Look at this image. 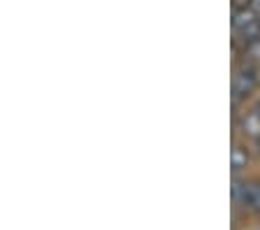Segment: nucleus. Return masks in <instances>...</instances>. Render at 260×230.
Wrapping results in <instances>:
<instances>
[{"mask_svg":"<svg viewBox=\"0 0 260 230\" xmlns=\"http://www.w3.org/2000/svg\"><path fill=\"white\" fill-rule=\"evenodd\" d=\"M260 88V65L258 63H249V60H242L237 68H235L233 75V110L235 116L239 114V103L246 100L249 95H253Z\"/></svg>","mask_w":260,"mask_h":230,"instance_id":"obj_1","label":"nucleus"},{"mask_svg":"<svg viewBox=\"0 0 260 230\" xmlns=\"http://www.w3.org/2000/svg\"><path fill=\"white\" fill-rule=\"evenodd\" d=\"M242 56H244V60H249V63H258L260 65V38L242 44Z\"/></svg>","mask_w":260,"mask_h":230,"instance_id":"obj_6","label":"nucleus"},{"mask_svg":"<svg viewBox=\"0 0 260 230\" xmlns=\"http://www.w3.org/2000/svg\"><path fill=\"white\" fill-rule=\"evenodd\" d=\"M251 7V0H233V10H246Z\"/></svg>","mask_w":260,"mask_h":230,"instance_id":"obj_7","label":"nucleus"},{"mask_svg":"<svg viewBox=\"0 0 260 230\" xmlns=\"http://www.w3.org/2000/svg\"><path fill=\"white\" fill-rule=\"evenodd\" d=\"M260 38V17L251 7L246 10H233V44L239 49L242 44Z\"/></svg>","mask_w":260,"mask_h":230,"instance_id":"obj_2","label":"nucleus"},{"mask_svg":"<svg viewBox=\"0 0 260 230\" xmlns=\"http://www.w3.org/2000/svg\"><path fill=\"white\" fill-rule=\"evenodd\" d=\"M253 142H255V149H258V153H260V137L258 140H253Z\"/></svg>","mask_w":260,"mask_h":230,"instance_id":"obj_8","label":"nucleus"},{"mask_svg":"<svg viewBox=\"0 0 260 230\" xmlns=\"http://www.w3.org/2000/svg\"><path fill=\"white\" fill-rule=\"evenodd\" d=\"M235 128H237L244 137L258 140L260 137V114H258V110L253 107V110L244 112V114H237L235 116Z\"/></svg>","mask_w":260,"mask_h":230,"instance_id":"obj_4","label":"nucleus"},{"mask_svg":"<svg viewBox=\"0 0 260 230\" xmlns=\"http://www.w3.org/2000/svg\"><path fill=\"white\" fill-rule=\"evenodd\" d=\"M255 110H258V114H260V98H258V103H255Z\"/></svg>","mask_w":260,"mask_h":230,"instance_id":"obj_9","label":"nucleus"},{"mask_svg":"<svg viewBox=\"0 0 260 230\" xmlns=\"http://www.w3.org/2000/svg\"><path fill=\"white\" fill-rule=\"evenodd\" d=\"M230 163H233V172L237 175L242 168H246L249 163V151L242 144H233V151H230Z\"/></svg>","mask_w":260,"mask_h":230,"instance_id":"obj_5","label":"nucleus"},{"mask_svg":"<svg viewBox=\"0 0 260 230\" xmlns=\"http://www.w3.org/2000/svg\"><path fill=\"white\" fill-rule=\"evenodd\" d=\"M233 203L260 216V181H246L233 177Z\"/></svg>","mask_w":260,"mask_h":230,"instance_id":"obj_3","label":"nucleus"}]
</instances>
